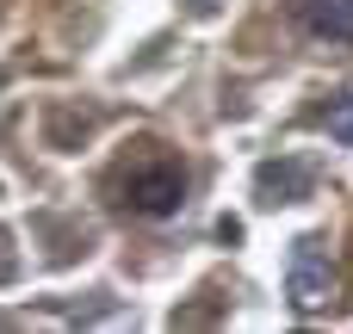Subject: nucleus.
<instances>
[{
    "label": "nucleus",
    "instance_id": "obj_5",
    "mask_svg": "<svg viewBox=\"0 0 353 334\" xmlns=\"http://www.w3.org/2000/svg\"><path fill=\"white\" fill-rule=\"evenodd\" d=\"M316 124H323L335 143H353V87H341V93H335V99L316 112Z\"/></svg>",
    "mask_w": 353,
    "mask_h": 334
},
{
    "label": "nucleus",
    "instance_id": "obj_3",
    "mask_svg": "<svg viewBox=\"0 0 353 334\" xmlns=\"http://www.w3.org/2000/svg\"><path fill=\"white\" fill-rule=\"evenodd\" d=\"M310 186H316V167L310 161H267L254 174L261 205H298V198H310Z\"/></svg>",
    "mask_w": 353,
    "mask_h": 334
},
{
    "label": "nucleus",
    "instance_id": "obj_4",
    "mask_svg": "<svg viewBox=\"0 0 353 334\" xmlns=\"http://www.w3.org/2000/svg\"><path fill=\"white\" fill-rule=\"evenodd\" d=\"M298 19H304L316 37L353 43V0H298Z\"/></svg>",
    "mask_w": 353,
    "mask_h": 334
},
{
    "label": "nucleus",
    "instance_id": "obj_6",
    "mask_svg": "<svg viewBox=\"0 0 353 334\" xmlns=\"http://www.w3.org/2000/svg\"><path fill=\"white\" fill-rule=\"evenodd\" d=\"M186 12H199V19H211V12H217V0H186Z\"/></svg>",
    "mask_w": 353,
    "mask_h": 334
},
{
    "label": "nucleus",
    "instance_id": "obj_1",
    "mask_svg": "<svg viewBox=\"0 0 353 334\" xmlns=\"http://www.w3.org/2000/svg\"><path fill=\"white\" fill-rule=\"evenodd\" d=\"M118 205H130L137 217H174L186 205V167L174 155H143L118 174Z\"/></svg>",
    "mask_w": 353,
    "mask_h": 334
},
{
    "label": "nucleus",
    "instance_id": "obj_2",
    "mask_svg": "<svg viewBox=\"0 0 353 334\" xmlns=\"http://www.w3.org/2000/svg\"><path fill=\"white\" fill-rule=\"evenodd\" d=\"M335 285H341V273H335L329 242H323V236H298V242H292V260H285V298H292V310H298V316L329 310V304H335Z\"/></svg>",
    "mask_w": 353,
    "mask_h": 334
}]
</instances>
